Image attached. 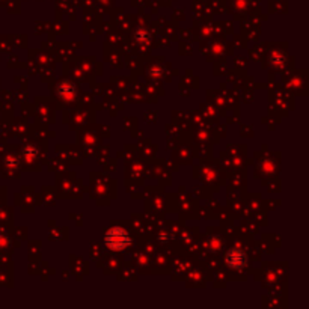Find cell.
Here are the masks:
<instances>
[{
    "label": "cell",
    "instance_id": "1",
    "mask_svg": "<svg viewBox=\"0 0 309 309\" xmlns=\"http://www.w3.org/2000/svg\"><path fill=\"white\" fill-rule=\"evenodd\" d=\"M104 243L112 250H122L128 243V234L122 228L115 226V228L107 231V234L104 237Z\"/></svg>",
    "mask_w": 309,
    "mask_h": 309
},
{
    "label": "cell",
    "instance_id": "2",
    "mask_svg": "<svg viewBox=\"0 0 309 309\" xmlns=\"http://www.w3.org/2000/svg\"><path fill=\"white\" fill-rule=\"evenodd\" d=\"M247 263V258H246V253L241 250V249H237V247H233L231 250H228L226 253V264L229 269L233 270H241Z\"/></svg>",
    "mask_w": 309,
    "mask_h": 309
}]
</instances>
